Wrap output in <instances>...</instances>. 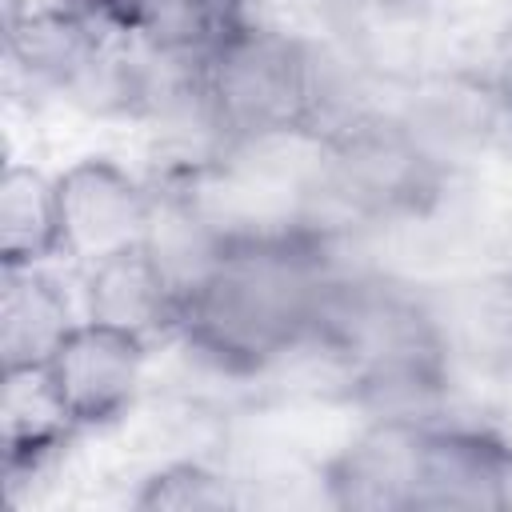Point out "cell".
Listing matches in <instances>:
<instances>
[{
  "instance_id": "obj_7",
  "label": "cell",
  "mask_w": 512,
  "mask_h": 512,
  "mask_svg": "<svg viewBox=\"0 0 512 512\" xmlns=\"http://www.w3.org/2000/svg\"><path fill=\"white\" fill-rule=\"evenodd\" d=\"M416 508H512V444L476 424L424 420Z\"/></svg>"
},
{
  "instance_id": "obj_10",
  "label": "cell",
  "mask_w": 512,
  "mask_h": 512,
  "mask_svg": "<svg viewBox=\"0 0 512 512\" xmlns=\"http://www.w3.org/2000/svg\"><path fill=\"white\" fill-rule=\"evenodd\" d=\"M64 256L56 176L32 164L0 172V268H48Z\"/></svg>"
},
{
  "instance_id": "obj_8",
  "label": "cell",
  "mask_w": 512,
  "mask_h": 512,
  "mask_svg": "<svg viewBox=\"0 0 512 512\" xmlns=\"http://www.w3.org/2000/svg\"><path fill=\"white\" fill-rule=\"evenodd\" d=\"M176 300H180V272L168 260V252L156 244V236L84 264L80 312L88 320L156 340V336H172Z\"/></svg>"
},
{
  "instance_id": "obj_4",
  "label": "cell",
  "mask_w": 512,
  "mask_h": 512,
  "mask_svg": "<svg viewBox=\"0 0 512 512\" xmlns=\"http://www.w3.org/2000/svg\"><path fill=\"white\" fill-rule=\"evenodd\" d=\"M148 352L152 340L80 316V324L56 344L32 384L76 436L100 432L132 412L144 384Z\"/></svg>"
},
{
  "instance_id": "obj_9",
  "label": "cell",
  "mask_w": 512,
  "mask_h": 512,
  "mask_svg": "<svg viewBox=\"0 0 512 512\" xmlns=\"http://www.w3.org/2000/svg\"><path fill=\"white\" fill-rule=\"evenodd\" d=\"M80 316L48 268H0V380H36Z\"/></svg>"
},
{
  "instance_id": "obj_11",
  "label": "cell",
  "mask_w": 512,
  "mask_h": 512,
  "mask_svg": "<svg viewBox=\"0 0 512 512\" xmlns=\"http://www.w3.org/2000/svg\"><path fill=\"white\" fill-rule=\"evenodd\" d=\"M236 504L240 496L232 492V480L204 460H168L132 492V508L140 512H220Z\"/></svg>"
},
{
  "instance_id": "obj_5",
  "label": "cell",
  "mask_w": 512,
  "mask_h": 512,
  "mask_svg": "<svg viewBox=\"0 0 512 512\" xmlns=\"http://www.w3.org/2000/svg\"><path fill=\"white\" fill-rule=\"evenodd\" d=\"M60 240L68 260H100L156 236L160 204L148 184L112 156H80L56 172Z\"/></svg>"
},
{
  "instance_id": "obj_1",
  "label": "cell",
  "mask_w": 512,
  "mask_h": 512,
  "mask_svg": "<svg viewBox=\"0 0 512 512\" xmlns=\"http://www.w3.org/2000/svg\"><path fill=\"white\" fill-rule=\"evenodd\" d=\"M340 272L320 232H216L180 272L172 340L220 376H260L316 348Z\"/></svg>"
},
{
  "instance_id": "obj_12",
  "label": "cell",
  "mask_w": 512,
  "mask_h": 512,
  "mask_svg": "<svg viewBox=\"0 0 512 512\" xmlns=\"http://www.w3.org/2000/svg\"><path fill=\"white\" fill-rule=\"evenodd\" d=\"M72 436L76 432L48 408L44 396H40L36 416H20L8 404V416H4V480H8V492H16L24 480L40 476L64 452V444Z\"/></svg>"
},
{
  "instance_id": "obj_14",
  "label": "cell",
  "mask_w": 512,
  "mask_h": 512,
  "mask_svg": "<svg viewBox=\"0 0 512 512\" xmlns=\"http://www.w3.org/2000/svg\"><path fill=\"white\" fill-rule=\"evenodd\" d=\"M364 4H372V8H416L424 0H364Z\"/></svg>"
},
{
  "instance_id": "obj_3",
  "label": "cell",
  "mask_w": 512,
  "mask_h": 512,
  "mask_svg": "<svg viewBox=\"0 0 512 512\" xmlns=\"http://www.w3.org/2000/svg\"><path fill=\"white\" fill-rule=\"evenodd\" d=\"M316 348L380 412H420L448 380V340L436 316L388 280L340 276Z\"/></svg>"
},
{
  "instance_id": "obj_13",
  "label": "cell",
  "mask_w": 512,
  "mask_h": 512,
  "mask_svg": "<svg viewBox=\"0 0 512 512\" xmlns=\"http://www.w3.org/2000/svg\"><path fill=\"white\" fill-rule=\"evenodd\" d=\"M496 100H500L504 116L512 120V44H508V52H504V60L496 68Z\"/></svg>"
},
{
  "instance_id": "obj_2",
  "label": "cell",
  "mask_w": 512,
  "mask_h": 512,
  "mask_svg": "<svg viewBox=\"0 0 512 512\" xmlns=\"http://www.w3.org/2000/svg\"><path fill=\"white\" fill-rule=\"evenodd\" d=\"M196 120L220 148L312 136L324 124V68L308 40L256 16L184 68Z\"/></svg>"
},
{
  "instance_id": "obj_6",
  "label": "cell",
  "mask_w": 512,
  "mask_h": 512,
  "mask_svg": "<svg viewBox=\"0 0 512 512\" xmlns=\"http://www.w3.org/2000/svg\"><path fill=\"white\" fill-rule=\"evenodd\" d=\"M424 420L420 412H380L364 424L324 464L328 504L348 512H412Z\"/></svg>"
}]
</instances>
